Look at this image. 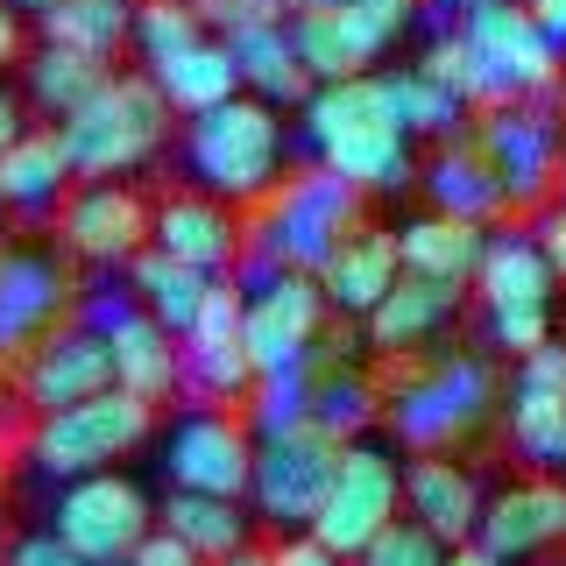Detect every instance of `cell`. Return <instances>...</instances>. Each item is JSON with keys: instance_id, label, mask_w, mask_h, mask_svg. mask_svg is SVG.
<instances>
[{"instance_id": "1", "label": "cell", "mask_w": 566, "mask_h": 566, "mask_svg": "<svg viewBox=\"0 0 566 566\" xmlns=\"http://www.w3.org/2000/svg\"><path fill=\"white\" fill-rule=\"evenodd\" d=\"M312 135L318 170H333L340 185L368 191H403L411 185V135L389 120L382 78H340V85H312V99L297 106Z\"/></svg>"}, {"instance_id": "2", "label": "cell", "mask_w": 566, "mask_h": 566, "mask_svg": "<svg viewBox=\"0 0 566 566\" xmlns=\"http://www.w3.org/2000/svg\"><path fill=\"white\" fill-rule=\"evenodd\" d=\"M71 177L85 185H120L128 170H142L170 135V106L149 85V71H106V85L78 106L71 120H57Z\"/></svg>"}, {"instance_id": "3", "label": "cell", "mask_w": 566, "mask_h": 566, "mask_svg": "<svg viewBox=\"0 0 566 566\" xmlns=\"http://www.w3.org/2000/svg\"><path fill=\"white\" fill-rule=\"evenodd\" d=\"M185 164L206 185V199H220V206L270 199L283 185V120L262 99L241 93L185 128Z\"/></svg>"}, {"instance_id": "4", "label": "cell", "mask_w": 566, "mask_h": 566, "mask_svg": "<svg viewBox=\"0 0 566 566\" xmlns=\"http://www.w3.org/2000/svg\"><path fill=\"white\" fill-rule=\"evenodd\" d=\"M361 191L340 185L333 170H297L283 177L270 191V206H262V262L270 270H297V276H318L333 262V248L347 234H361Z\"/></svg>"}, {"instance_id": "5", "label": "cell", "mask_w": 566, "mask_h": 566, "mask_svg": "<svg viewBox=\"0 0 566 566\" xmlns=\"http://www.w3.org/2000/svg\"><path fill=\"white\" fill-rule=\"evenodd\" d=\"M495 397H503V389H495V368L482 361V354H447V361L418 368V376H403L397 389H389L382 424L411 453H447L495 411Z\"/></svg>"}, {"instance_id": "6", "label": "cell", "mask_w": 566, "mask_h": 566, "mask_svg": "<svg viewBox=\"0 0 566 566\" xmlns=\"http://www.w3.org/2000/svg\"><path fill=\"white\" fill-rule=\"evenodd\" d=\"M418 22V0H340V8H312L291 14L297 64L312 71V85H340V78H376V64L397 50V35Z\"/></svg>"}, {"instance_id": "7", "label": "cell", "mask_w": 566, "mask_h": 566, "mask_svg": "<svg viewBox=\"0 0 566 566\" xmlns=\"http://www.w3.org/2000/svg\"><path fill=\"white\" fill-rule=\"evenodd\" d=\"M156 432V411L142 397H128V389H99V397L85 403H64V411L35 418L29 432V453L43 474H64V482H78V474H106L120 453L149 447Z\"/></svg>"}, {"instance_id": "8", "label": "cell", "mask_w": 566, "mask_h": 566, "mask_svg": "<svg viewBox=\"0 0 566 566\" xmlns=\"http://www.w3.org/2000/svg\"><path fill=\"white\" fill-rule=\"evenodd\" d=\"M460 43L474 50L482 64V85H489V114L495 106H517V99H545L559 85V50L538 35V22L524 14V0H503V8H482V14H460Z\"/></svg>"}, {"instance_id": "9", "label": "cell", "mask_w": 566, "mask_h": 566, "mask_svg": "<svg viewBox=\"0 0 566 566\" xmlns=\"http://www.w3.org/2000/svg\"><path fill=\"white\" fill-rule=\"evenodd\" d=\"M156 510H149V495H142L128 474H78L64 495H57V545L71 559H85V566H128V553L142 538H149V524Z\"/></svg>"}, {"instance_id": "10", "label": "cell", "mask_w": 566, "mask_h": 566, "mask_svg": "<svg viewBox=\"0 0 566 566\" xmlns=\"http://www.w3.org/2000/svg\"><path fill=\"white\" fill-rule=\"evenodd\" d=\"M397 503H403V468L376 447V439H354V447H340L333 489H326V503H318V517H312V538L326 545V553L354 559L382 524L403 517Z\"/></svg>"}, {"instance_id": "11", "label": "cell", "mask_w": 566, "mask_h": 566, "mask_svg": "<svg viewBox=\"0 0 566 566\" xmlns=\"http://www.w3.org/2000/svg\"><path fill=\"white\" fill-rule=\"evenodd\" d=\"M326 312L333 305L318 291V276H297V270L262 276V291H248V305H241V340H248V361H255V382L312 361L318 333H326Z\"/></svg>"}, {"instance_id": "12", "label": "cell", "mask_w": 566, "mask_h": 566, "mask_svg": "<svg viewBox=\"0 0 566 566\" xmlns=\"http://www.w3.org/2000/svg\"><path fill=\"white\" fill-rule=\"evenodd\" d=\"M333 468H340V439H326L318 424H291V432L255 439V474H248V495L270 524H305L318 517L333 489Z\"/></svg>"}, {"instance_id": "13", "label": "cell", "mask_w": 566, "mask_h": 566, "mask_svg": "<svg viewBox=\"0 0 566 566\" xmlns=\"http://www.w3.org/2000/svg\"><path fill=\"white\" fill-rule=\"evenodd\" d=\"M468 142L482 149V164L495 170L503 206H531V199H545V191L559 185V128L531 99L482 114V128H474Z\"/></svg>"}, {"instance_id": "14", "label": "cell", "mask_w": 566, "mask_h": 566, "mask_svg": "<svg viewBox=\"0 0 566 566\" xmlns=\"http://www.w3.org/2000/svg\"><path fill=\"white\" fill-rule=\"evenodd\" d=\"M241 305L248 291L234 276L212 283L199 318H191V333L177 340V361H185V389H199L206 403L220 397H248L255 389V361H248V340H241Z\"/></svg>"}, {"instance_id": "15", "label": "cell", "mask_w": 566, "mask_h": 566, "mask_svg": "<svg viewBox=\"0 0 566 566\" xmlns=\"http://www.w3.org/2000/svg\"><path fill=\"white\" fill-rule=\"evenodd\" d=\"M164 468H170V489L185 495H220V503H241L248 495V474H255V432L220 411H199L170 432L164 447Z\"/></svg>"}, {"instance_id": "16", "label": "cell", "mask_w": 566, "mask_h": 566, "mask_svg": "<svg viewBox=\"0 0 566 566\" xmlns=\"http://www.w3.org/2000/svg\"><path fill=\"white\" fill-rule=\"evenodd\" d=\"M71 270L57 255H35V248H0V361L29 354L35 340L64 326L71 312Z\"/></svg>"}, {"instance_id": "17", "label": "cell", "mask_w": 566, "mask_h": 566, "mask_svg": "<svg viewBox=\"0 0 566 566\" xmlns=\"http://www.w3.org/2000/svg\"><path fill=\"white\" fill-rule=\"evenodd\" d=\"M99 312V340H106V368H114V389H128L156 411L164 397L185 389V361H177V340L156 326L142 305H114V297H93Z\"/></svg>"}, {"instance_id": "18", "label": "cell", "mask_w": 566, "mask_h": 566, "mask_svg": "<svg viewBox=\"0 0 566 566\" xmlns=\"http://www.w3.org/2000/svg\"><path fill=\"white\" fill-rule=\"evenodd\" d=\"M22 397L35 403V411H64V403H85L99 397V389H114V368H106V340L99 326H57L50 340H35L22 354Z\"/></svg>"}, {"instance_id": "19", "label": "cell", "mask_w": 566, "mask_h": 566, "mask_svg": "<svg viewBox=\"0 0 566 566\" xmlns=\"http://www.w3.org/2000/svg\"><path fill=\"white\" fill-rule=\"evenodd\" d=\"M64 248L85 262H135L149 248V206L128 185H78L64 199Z\"/></svg>"}, {"instance_id": "20", "label": "cell", "mask_w": 566, "mask_h": 566, "mask_svg": "<svg viewBox=\"0 0 566 566\" xmlns=\"http://www.w3.org/2000/svg\"><path fill=\"white\" fill-rule=\"evenodd\" d=\"M149 248H164L170 262H185V270L220 283L241 262V227H234V212H227L220 199L185 191V199H164L149 212Z\"/></svg>"}, {"instance_id": "21", "label": "cell", "mask_w": 566, "mask_h": 566, "mask_svg": "<svg viewBox=\"0 0 566 566\" xmlns=\"http://www.w3.org/2000/svg\"><path fill=\"white\" fill-rule=\"evenodd\" d=\"M403 517L424 524L439 545H474V524H482V489L474 474L447 453H411L403 460Z\"/></svg>"}, {"instance_id": "22", "label": "cell", "mask_w": 566, "mask_h": 566, "mask_svg": "<svg viewBox=\"0 0 566 566\" xmlns=\"http://www.w3.org/2000/svg\"><path fill=\"white\" fill-rule=\"evenodd\" d=\"M566 538V489L559 482H517L503 495H489L482 503V524H474V545L495 559H531L545 553V545Z\"/></svg>"}, {"instance_id": "23", "label": "cell", "mask_w": 566, "mask_h": 566, "mask_svg": "<svg viewBox=\"0 0 566 566\" xmlns=\"http://www.w3.org/2000/svg\"><path fill=\"white\" fill-rule=\"evenodd\" d=\"M482 248H489L482 227L447 220V212H418V220H403V234H397V270L460 291V283H474V270H482Z\"/></svg>"}, {"instance_id": "24", "label": "cell", "mask_w": 566, "mask_h": 566, "mask_svg": "<svg viewBox=\"0 0 566 566\" xmlns=\"http://www.w3.org/2000/svg\"><path fill=\"white\" fill-rule=\"evenodd\" d=\"M397 234H382V227H361V234H347L333 248V262L318 270V291H326V305H340L354 318H368L389 297V283H397Z\"/></svg>"}, {"instance_id": "25", "label": "cell", "mask_w": 566, "mask_h": 566, "mask_svg": "<svg viewBox=\"0 0 566 566\" xmlns=\"http://www.w3.org/2000/svg\"><path fill=\"white\" fill-rule=\"evenodd\" d=\"M149 85L164 93V106H177V114L199 120V114H212V106L241 99V64H234V50H227L220 35H206V43H191L185 57L156 64Z\"/></svg>"}, {"instance_id": "26", "label": "cell", "mask_w": 566, "mask_h": 566, "mask_svg": "<svg viewBox=\"0 0 566 566\" xmlns=\"http://www.w3.org/2000/svg\"><path fill=\"white\" fill-rule=\"evenodd\" d=\"M553 262L531 234H489L482 270H474V291H482V312H510V305H553Z\"/></svg>"}, {"instance_id": "27", "label": "cell", "mask_w": 566, "mask_h": 566, "mask_svg": "<svg viewBox=\"0 0 566 566\" xmlns=\"http://www.w3.org/2000/svg\"><path fill=\"white\" fill-rule=\"evenodd\" d=\"M424 191H432V212H447V220H468V227H489L503 206V185H495V170L482 164V149L474 142H453V149H439L432 164H424Z\"/></svg>"}, {"instance_id": "28", "label": "cell", "mask_w": 566, "mask_h": 566, "mask_svg": "<svg viewBox=\"0 0 566 566\" xmlns=\"http://www.w3.org/2000/svg\"><path fill=\"white\" fill-rule=\"evenodd\" d=\"M453 297H460V291H447V283L397 276V283H389V297L368 312V340H376L382 354H411V347H424V340H432V333L453 318Z\"/></svg>"}, {"instance_id": "29", "label": "cell", "mask_w": 566, "mask_h": 566, "mask_svg": "<svg viewBox=\"0 0 566 566\" xmlns=\"http://www.w3.org/2000/svg\"><path fill=\"white\" fill-rule=\"evenodd\" d=\"M35 29H43V50H71L85 64H106L135 35V0H57Z\"/></svg>"}, {"instance_id": "30", "label": "cell", "mask_w": 566, "mask_h": 566, "mask_svg": "<svg viewBox=\"0 0 566 566\" xmlns=\"http://www.w3.org/2000/svg\"><path fill=\"white\" fill-rule=\"evenodd\" d=\"M128 276H135L142 312H149L156 326L170 333V340H185V333H191V318H199V305H206V291H212V276L185 270V262H170L164 248H142V255L128 262Z\"/></svg>"}, {"instance_id": "31", "label": "cell", "mask_w": 566, "mask_h": 566, "mask_svg": "<svg viewBox=\"0 0 566 566\" xmlns=\"http://www.w3.org/2000/svg\"><path fill=\"white\" fill-rule=\"evenodd\" d=\"M227 50H234V64H241V93L262 99L270 114H276V106H305L312 99V71L297 64V50H291L283 29L241 35V43H227Z\"/></svg>"}, {"instance_id": "32", "label": "cell", "mask_w": 566, "mask_h": 566, "mask_svg": "<svg viewBox=\"0 0 566 566\" xmlns=\"http://www.w3.org/2000/svg\"><path fill=\"white\" fill-rule=\"evenodd\" d=\"M64 185H71V156H64L57 128H29L8 156H0V206L35 212V206L64 199Z\"/></svg>"}, {"instance_id": "33", "label": "cell", "mask_w": 566, "mask_h": 566, "mask_svg": "<svg viewBox=\"0 0 566 566\" xmlns=\"http://www.w3.org/2000/svg\"><path fill=\"white\" fill-rule=\"evenodd\" d=\"M164 531L177 545H191L206 566H220L227 553H241L248 545V517H241V503H220V495H185V489H170V503H164Z\"/></svg>"}, {"instance_id": "34", "label": "cell", "mask_w": 566, "mask_h": 566, "mask_svg": "<svg viewBox=\"0 0 566 566\" xmlns=\"http://www.w3.org/2000/svg\"><path fill=\"white\" fill-rule=\"evenodd\" d=\"M376 418H382V397H376V382H368L361 368H333V361H326V347H318L312 424H318L326 439H340V447H354V439H361Z\"/></svg>"}, {"instance_id": "35", "label": "cell", "mask_w": 566, "mask_h": 566, "mask_svg": "<svg viewBox=\"0 0 566 566\" xmlns=\"http://www.w3.org/2000/svg\"><path fill=\"white\" fill-rule=\"evenodd\" d=\"M376 78H382L389 120H397L403 135H453L460 120H468V106H460L439 78H424L418 64H403V71H376Z\"/></svg>"}, {"instance_id": "36", "label": "cell", "mask_w": 566, "mask_h": 566, "mask_svg": "<svg viewBox=\"0 0 566 566\" xmlns=\"http://www.w3.org/2000/svg\"><path fill=\"white\" fill-rule=\"evenodd\" d=\"M510 439L531 468H566V389L510 382Z\"/></svg>"}, {"instance_id": "37", "label": "cell", "mask_w": 566, "mask_h": 566, "mask_svg": "<svg viewBox=\"0 0 566 566\" xmlns=\"http://www.w3.org/2000/svg\"><path fill=\"white\" fill-rule=\"evenodd\" d=\"M99 85H106V64H85V57H71V50H35L29 57V99L50 114V128L78 114Z\"/></svg>"}, {"instance_id": "38", "label": "cell", "mask_w": 566, "mask_h": 566, "mask_svg": "<svg viewBox=\"0 0 566 566\" xmlns=\"http://www.w3.org/2000/svg\"><path fill=\"white\" fill-rule=\"evenodd\" d=\"M128 43L156 64H170V57H185L191 43H206V22H199V8L191 0H135V35Z\"/></svg>"}, {"instance_id": "39", "label": "cell", "mask_w": 566, "mask_h": 566, "mask_svg": "<svg viewBox=\"0 0 566 566\" xmlns=\"http://www.w3.org/2000/svg\"><path fill=\"white\" fill-rule=\"evenodd\" d=\"M347 566H447V545H439L424 524L397 517V524H382V531H376V538H368Z\"/></svg>"}, {"instance_id": "40", "label": "cell", "mask_w": 566, "mask_h": 566, "mask_svg": "<svg viewBox=\"0 0 566 566\" xmlns=\"http://www.w3.org/2000/svg\"><path fill=\"white\" fill-rule=\"evenodd\" d=\"M191 8H199L206 35H220V43H241V35L283 29V0H191Z\"/></svg>"}, {"instance_id": "41", "label": "cell", "mask_w": 566, "mask_h": 566, "mask_svg": "<svg viewBox=\"0 0 566 566\" xmlns=\"http://www.w3.org/2000/svg\"><path fill=\"white\" fill-rule=\"evenodd\" d=\"M553 340V305H510V312H489V347L495 354H524Z\"/></svg>"}, {"instance_id": "42", "label": "cell", "mask_w": 566, "mask_h": 566, "mask_svg": "<svg viewBox=\"0 0 566 566\" xmlns=\"http://www.w3.org/2000/svg\"><path fill=\"white\" fill-rule=\"evenodd\" d=\"M517 382H531V389H566V340L531 347L524 361H517Z\"/></svg>"}, {"instance_id": "43", "label": "cell", "mask_w": 566, "mask_h": 566, "mask_svg": "<svg viewBox=\"0 0 566 566\" xmlns=\"http://www.w3.org/2000/svg\"><path fill=\"white\" fill-rule=\"evenodd\" d=\"M128 566H206V559H199V553H191V545H177V538H170V531H164V524H156V531H149V538H142V545H135V553H128Z\"/></svg>"}, {"instance_id": "44", "label": "cell", "mask_w": 566, "mask_h": 566, "mask_svg": "<svg viewBox=\"0 0 566 566\" xmlns=\"http://www.w3.org/2000/svg\"><path fill=\"white\" fill-rule=\"evenodd\" d=\"M8 566H85V559H71V553H64L57 531H29V538H14Z\"/></svg>"}, {"instance_id": "45", "label": "cell", "mask_w": 566, "mask_h": 566, "mask_svg": "<svg viewBox=\"0 0 566 566\" xmlns=\"http://www.w3.org/2000/svg\"><path fill=\"white\" fill-rule=\"evenodd\" d=\"M270 566H347V559H340V553H326L312 531H297V538H283L276 553H270Z\"/></svg>"}, {"instance_id": "46", "label": "cell", "mask_w": 566, "mask_h": 566, "mask_svg": "<svg viewBox=\"0 0 566 566\" xmlns=\"http://www.w3.org/2000/svg\"><path fill=\"white\" fill-rule=\"evenodd\" d=\"M524 14L538 22V35L559 50V64H566V0H524Z\"/></svg>"}, {"instance_id": "47", "label": "cell", "mask_w": 566, "mask_h": 566, "mask_svg": "<svg viewBox=\"0 0 566 566\" xmlns=\"http://www.w3.org/2000/svg\"><path fill=\"white\" fill-rule=\"evenodd\" d=\"M29 57V14H14L8 0H0V64Z\"/></svg>"}, {"instance_id": "48", "label": "cell", "mask_w": 566, "mask_h": 566, "mask_svg": "<svg viewBox=\"0 0 566 566\" xmlns=\"http://www.w3.org/2000/svg\"><path fill=\"white\" fill-rule=\"evenodd\" d=\"M22 135H29V106H22V93H8V85H0V156H8Z\"/></svg>"}, {"instance_id": "49", "label": "cell", "mask_w": 566, "mask_h": 566, "mask_svg": "<svg viewBox=\"0 0 566 566\" xmlns=\"http://www.w3.org/2000/svg\"><path fill=\"white\" fill-rule=\"evenodd\" d=\"M538 248H545V262H553V276L566 283V206L553 212V220L538 227Z\"/></svg>"}, {"instance_id": "50", "label": "cell", "mask_w": 566, "mask_h": 566, "mask_svg": "<svg viewBox=\"0 0 566 566\" xmlns=\"http://www.w3.org/2000/svg\"><path fill=\"white\" fill-rule=\"evenodd\" d=\"M447 566H503V559H495V553H482V545H453V553H447Z\"/></svg>"}, {"instance_id": "51", "label": "cell", "mask_w": 566, "mask_h": 566, "mask_svg": "<svg viewBox=\"0 0 566 566\" xmlns=\"http://www.w3.org/2000/svg\"><path fill=\"white\" fill-rule=\"evenodd\" d=\"M220 566H270V553H262V545H241V553H227Z\"/></svg>"}, {"instance_id": "52", "label": "cell", "mask_w": 566, "mask_h": 566, "mask_svg": "<svg viewBox=\"0 0 566 566\" xmlns=\"http://www.w3.org/2000/svg\"><path fill=\"white\" fill-rule=\"evenodd\" d=\"M447 14H482V8H503V0H439Z\"/></svg>"}, {"instance_id": "53", "label": "cell", "mask_w": 566, "mask_h": 566, "mask_svg": "<svg viewBox=\"0 0 566 566\" xmlns=\"http://www.w3.org/2000/svg\"><path fill=\"white\" fill-rule=\"evenodd\" d=\"M8 8H14V14H35V22H43V14L57 8V0H8Z\"/></svg>"}, {"instance_id": "54", "label": "cell", "mask_w": 566, "mask_h": 566, "mask_svg": "<svg viewBox=\"0 0 566 566\" xmlns=\"http://www.w3.org/2000/svg\"><path fill=\"white\" fill-rule=\"evenodd\" d=\"M312 8H340V0H283V14H312Z\"/></svg>"}, {"instance_id": "55", "label": "cell", "mask_w": 566, "mask_h": 566, "mask_svg": "<svg viewBox=\"0 0 566 566\" xmlns=\"http://www.w3.org/2000/svg\"><path fill=\"white\" fill-rule=\"evenodd\" d=\"M0 495H8V468H0Z\"/></svg>"}, {"instance_id": "56", "label": "cell", "mask_w": 566, "mask_h": 566, "mask_svg": "<svg viewBox=\"0 0 566 566\" xmlns=\"http://www.w3.org/2000/svg\"><path fill=\"white\" fill-rule=\"evenodd\" d=\"M559 191H566V170H559Z\"/></svg>"}]
</instances>
